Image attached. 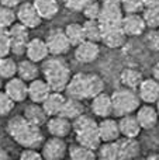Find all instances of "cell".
I'll use <instances>...</instances> for the list:
<instances>
[{
    "instance_id": "8fae6325",
    "label": "cell",
    "mask_w": 159,
    "mask_h": 160,
    "mask_svg": "<svg viewBox=\"0 0 159 160\" xmlns=\"http://www.w3.org/2000/svg\"><path fill=\"white\" fill-rule=\"evenodd\" d=\"M121 28L127 34V37H140L146 31L148 25L142 13H131L124 14L121 20Z\"/></svg>"
},
{
    "instance_id": "6da1fadb",
    "label": "cell",
    "mask_w": 159,
    "mask_h": 160,
    "mask_svg": "<svg viewBox=\"0 0 159 160\" xmlns=\"http://www.w3.org/2000/svg\"><path fill=\"white\" fill-rule=\"evenodd\" d=\"M8 136L21 148H39L44 143L41 127L30 122L24 115H14L6 125Z\"/></svg>"
},
{
    "instance_id": "d4e9b609",
    "label": "cell",
    "mask_w": 159,
    "mask_h": 160,
    "mask_svg": "<svg viewBox=\"0 0 159 160\" xmlns=\"http://www.w3.org/2000/svg\"><path fill=\"white\" fill-rule=\"evenodd\" d=\"M38 75H39V68L37 62L31 61L28 58L18 62V65H17V76L18 78H21L27 83H30L34 79L38 78Z\"/></svg>"
},
{
    "instance_id": "8d00e7d4",
    "label": "cell",
    "mask_w": 159,
    "mask_h": 160,
    "mask_svg": "<svg viewBox=\"0 0 159 160\" xmlns=\"http://www.w3.org/2000/svg\"><path fill=\"white\" fill-rule=\"evenodd\" d=\"M82 14L85 16L86 20H99L101 14V2L100 0H95V2L89 3L82 10Z\"/></svg>"
},
{
    "instance_id": "4fadbf2b",
    "label": "cell",
    "mask_w": 159,
    "mask_h": 160,
    "mask_svg": "<svg viewBox=\"0 0 159 160\" xmlns=\"http://www.w3.org/2000/svg\"><path fill=\"white\" fill-rule=\"evenodd\" d=\"M135 115H137V119L140 122L141 128L145 131L154 129L159 122V114L158 110L154 104H146L144 102L142 105L138 107V110L135 111Z\"/></svg>"
},
{
    "instance_id": "7bdbcfd3",
    "label": "cell",
    "mask_w": 159,
    "mask_h": 160,
    "mask_svg": "<svg viewBox=\"0 0 159 160\" xmlns=\"http://www.w3.org/2000/svg\"><path fill=\"white\" fill-rule=\"evenodd\" d=\"M7 159H10L8 152L6 149H3V148H0V160H7Z\"/></svg>"
},
{
    "instance_id": "ba28073f",
    "label": "cell",
    "mask_w": 159,
    "mask_h": 160,
    "mask_svg": "<svg viewBox=\"0 0 159 160\" xmlns=\"http://www.w3.org/2000/svg\"><path fill=\"white\" fill-rule=\"evenodd\" d=\"M68 145L64 138L51 136L41 145V153L45 160H62L68 156Z\"/></svg>"
},
{
    "instance_id": "ac0fdd59",
    "label": "cell",
    "mask_w": 159,
    "mask_h": 160,
    "mask_svg": "<svg viewBox=\"0 0 159 160\" xmlns=\"http://www.w3.org/2000/svg\"><path fill=\"white\" fill-rule=\"evenodd\" d=\"M49 49H48L47 41L42 38H31L28 41L27 49H25V56L37 63H42L45 59L49 56Z\"/></svg>"
},
{
    "instance_id": "74e56055",
    "label": "cell",
    "mask_w": 159,
    "mask_h": 160,
    "mask_svg": "<svg viewBox=\"0 0 159 160\" xmlns=\"http://www.w3.org/2000/svg\"><path fill=\"white\" fill-rule=\"evenodd\" d=\"M8 53H11L8 28L0 27V59L4 58V56H8Z\"/></svg>"
},
{
    "instance_id": "e0dca14e",
    "label": "cell",
    "mask_w": 159,
    "mask_h": 160,
    "mask_svg": "<svg viewBox=\"0 0 159 160\" xmlns=\"http://www.w3.org/2000/svg\"><path fill=\"white\" fill-rule=\"evenodd\" d=\"M127 34L123 31L121 25L117 27H106L103 28V37H101V44L110 49H118L124 47L127 42Z\"/></svg>"
},
{
    "instance_id": "52a82bcc",
    "label": "cell",
    "mask_w": 159,
    "mask_h": 160,
    "mask_svg": "<svg viewBox=\"0 0 159 160\" xmlns=\"http://www.w3.org/2000/svg\"><path fill=\"white\" fill-rule=\"evenodd\" d=\"M49 53L54 56H64L72 48L64 28H52L45 37Z\"/></svg>"
},
{
    "instance_id": "7c38bea8",
    "label": "cell",
    "mask_w": 159,
    "mask_h": 160,
    "mask_svg": "<svg viewBox=\"0 0 159 160\" xmlns=\"http://www.w3.org/2000/svg\"><path fill=\"white\" fill-rule=\"evenodd\" d=\"M73 56L79 63H93L100 56V45L99 42L85 39L82 44L75 47Z\"/></svg>"
},
{
    "instance_id": "484cf974",
    "label": "cell",
    "mask_w": 159,
    "mask_h": 160,
    "mask_svg": "<svg viewBox=\"0 0 159 160\" xmlns=\"http://www.w3.org/2000/svg\"><path fill=\"white\" fill-rule=\"evenodd\" d=\"M142 80H144L142 72L138 69H134V68H126V69H123L120 73V83L124 87L137 90Z\"/></svg>"
},
{
    "instance_id": "44dd1931",
    "label": "cell",
    "mask_w": 159,
    "mask_h": 160,
    "mask_svg": "<svg viewBox=\"0 0 159 160\" xmlns=\"http://www.w3.org/2000/svg\"><path fill=\"white\" fill-rule=\"evenodd\" d=\"M99 133H100L101 142L117 141V139L121 136L120 125H118V119L111 118V117L101 118L100 122H99Z\"/></svg>"
},
{
    "instance_id": "4dcf8cb0",
    "label": "cell",
    "mask_w": 159,
    "mask_h": 160,
    "mask_svg": "<svg viewBox=\"0 0 159 160\" xmlns=\"http://www.w3.org/2000/svg\"><path fill=\"white\" fill-rule=\"evenodd\" d=\"M83 30L85 37L89 41L101 42V37H103V27H101L99 20H85L83 22Z\"/></svg>"
},
{
    "instance_id": "2e32d148",
    "label": "cell",
    "mask_w": 159,
    "mask_h": 160,
    "mask_svg": "<svg viewBox=\"0 0 159 160\" xmlns=\"http://www.w3.org/2000/svg\"><path fill=\"white\" fill-rule=\"evenodd\" d=\"M90 108L95 117L97 118H106V117L113 115V100L111 94H107L104 91L99 93L97 96H95L90 102Z\"/></svg>"
},
{
    "instance_id": "cb8c5ba5",
    "label": "cell",
    "mask_w": 159,
    "mask_h": 160,
    "mask_svg": "<svg viewBox=\"0 0 159 160\" xmlns=\"http://www.w3.org/2000/svg\"><path fill=\"white\" fill-rule=\"evenodd\" d=\"M65 98H66V94H64V91H51V94L42 102V107L47 111L48 117L59 115L62 105L65 102Z\"/></svg>"
},
{
    "instance_id": "4316f807",
    "label": "cell",
    "mask_w": 159,
    "mask_h": 160,
    "mask_svg": "<svg viewBox=\"0 0 159 160\" xmlns=\"http://www.w3.org/2000/svg\"><path fill=\"white\" fill-rule=\"evenodd\" d=\"M37 11L42 20H52L59 13V3L58 0H33Z\"/></svg>"
},
{
    "instance_id": "b9f144b4",
    "label": "cell",
    "mask_w": 159,
    "mask_h": 160,
    "mask_svg": "<svg viewBox=\"0 0 159 160\" xmlns=\"http://www.w3.org/2000/svg\"><path fill=\"white\" fill-rule=\"evenodd\" d=\"M152 78L156 79L159 82V62H156V63L154 65V68H152Z\"/></svg>"
},
{
    "instance_id": "e575fe53",
    "label": "cell",
    "mask_w": 159,
    "mask_h": 160,
    "mask_svg": "<svg viewBox=\"0 0 159 160\" xmlns=\"http://www.w3.org/2000/svg\"><path fill=\"white\" fill-rule=\"evenodd\" d=\"M120 3H121V8H123L124 14L142 13L145 10L144 0H120Z\"/></svg>"
},
{
    "instance_id": "f6af8a7d",
    "label": "cell",
    "mask_w": 159,
    "mask_h": 160,
    "mask_svg": "<svg viewBox=\"0 0 159 160\" xmlns=\"http://www.w3.org/2000/svg\"><path fill=\"white\" fill-rule=\"evenodd\" d=\"M146 159H148V160H149V159H158V160H159V155H158V153H152V155H149Z\"/></svg>"
},
{
    "instance_id": "83f0119b",
    "label": "cell",
    "mask_w": 159,
    "mask_h": 160,
    "mask_svg": "<svg viewBox=\"0 0 159 160\" xmlns=\"http://www.w3.org/2000/svg\"><path fill=\"white\" fill-rule=\"evenodd\" d=\"M80 114H83V104H82V100H78V98H73V97L66 96L59 115H62V117H65V118L73 121V119H75L76 117H79Z\"/></svg>"
},
{
    "instance_id": "ab89813d",
    "label": "cell",
    "mask_w": 159,
    "mask_h": 160,
    "mask_svg": "<svg viewBox=\"0 0 159 160\" xmlns=\"http://www.w3.org/2000/svg\"><path fill=\"white\" fill-rule=\"evenodd\" d=\"M20 159L21 160H41L42 153L38 150V148H23L21 153H20Z\"/></svg>"
},
{
    "instance_id": "9a60e30c",
    "label": "cell",
    "mask_w": 159,
    "mask_h": 160,
    "mask_svg": "<svg viewBox=\"0 0 159 160\" xmlns=\"http://www.w3.org/2000/svg\"><path fill=\"white\" fill-rule=\"evenodd\" d=\"M47 129L51 136H58V138H66L73 132L72 121L62 115H52L47 121Z\"/></svg>"
},
{
    "instance_id": "3957f363",
    "label": "cell",
    "mask_w": 159,
    "mask_h": 160,
    "mask_svg": "<svg viewBox=\"0 0 159 160\" xmlns=\"http://www.w3.org/2000/svg\"><path fill=\"white\" fill-rule=\"evenodd\" d=\"M42 78L48 82L52 91H65L70 78V69L61 56L49 55L41 66Z\"/></svg>"
},
{
    "instance_id": "7dc6e473",
    "label": "cell",
    "mask_w": 159,
    "mask_h": 160,
    "mask_svg": "<svg viewBox=\"0 0 159 160\" xmlns=\"http://www.w3.org/2000/svg\"><path fill=\"white\" fill-rule=\"evenodd\" d=\"M2 88H3V79L0 78V90H2Z\"/></svg>"
},
{
    "instance_id": "ee69618b",
    "label": "cell",
    "mask_w": 159,
    "mask_h": 160,
    "mask_svg": "<svg viewBox=\"0 0 159 160\" xmlns=\"http://www.w3.org/2000/svg\"><path fill=\"white\" fill-rule=\"evenodd\" d=\"M145 3V7H152V6L159 4V0H144Z\"/></svg>"
},
{
    "instance_id": "5b68a950",
    "label": "cell",
    "mask_w": 159,
    "mask_h": 160,
    "mask_svg": "<svg viewBox=\"0 0 159 160\" xmlns=\"http://www.w3.org/2000/svg\"><path fill=\"white\" fill-rule=\"evenodd\" d=\"M113 100V114L117 118L128 114H135L138 107L141 105L140 94L134 88L128 87H120L111 93Z\"/></svg>"
},
{
    "instance_id": "603a6c76",
    "label": "cell",
    "mask_w": 159,
    "mask_h": 160,
    "mask_svg": "<svg viewBox=\"0 0 159 160\" xmlns=\"http://www.w3.org/2000/svg\"><path fill=\"white\" fill-rule=\"evenodd\" d=\"M23 115H24L30 122L38 125V127L47 124L48 118H49L47 111H45L44 107H42V104H39V102H33V101H31L30 104L25 105L24 111H23Z\"/></svg>"
},
{
    "instance_id": "9c48e42d",
    "label": "cell",
    "mask_w": 159,
    "mask_h": 160,
    "mask_svg": "<svg viewBox=\"0 0 159 160\" xmlns=\"http://www.w3.org/2000/svg\"><path fill=\"white\" fill-rule=\"evenodd\" d=\"M17 21L21 22L23 25H25L27 28L33 30L42 24V17L39 16V13L37 11L35 6L33 4V2H25L17 7Z\"/></svg>"
},
{
    "instance_id": "5bb4252c",
    "label": "cell",
    "mask_w": 159,
    "mask_h": 160,
    "mask_svg": "<svg viewBox=\"0 0 159 160\" xmlns=\"http://www.w3.org/2000/svg\"><path fill=\"white\" fill-rule=\"evenodd\" d=\"M3 90L16 102H24L28 98V83L18 76H14V78L6 80Z\"/></svg>"
},
{
    "instance_id": "c3c4849f",
    "label": "cell",
    "mask_w": 159,
    "mask_h": 160,
    "mask_svg": "<svg viewBox=\"0 0 159 160\" xmlns=\"http://www.w3.org/2000/svg\"><path fill=\"white\" fill-rule=\"evenodd\" d=\"M156 31H158V34H159V27H158V28H156Z\"/></svg>"
},
{
    "instance_id": "ffe728a7",
    "label": "cell",
    "mask_w": 159,
    "mask_h": 160,
    "mask_svg": "<svg viewBox=\"0 0 159 160\" xmlns=\"http://www.w3.org/2000/svg\"><path fill=\"white\" fill-rule=\"evenodd\" d=\"M51 91H52V88L44 78H37L33 82L28 83V100L33 102L42 104L45 101V98L51 94Z\"/></svg>"
},
{
    "instance_id": "8992f818",
    "label": "cell",
    "mask_w": 159,
    "mask_h": 160,
    "mask_svg": "<svg viewBox=\"0 0 159 160\" xmlns=\"http://www.w3.org/2000/svg\"><path fill=\"white\" fill-rule=\"evenodd\" d=\"M8 37H10V45H11V53L16 56L25 55L28 41H30V28L23 25L21 22H14L8 28Z\"/></svg>"
},
{
    "instance_id": "1f68e13d",
    "label": "cell",
    "mask_w": 159,
    "mask_h": 160,
    "mask_svg": "<svg viewBox=\"0 0 159 160\" xmlns=\"http://www.w3.org/2000/svg\"><path fill=\"white\" fill-rule=\"evenodd\" d=\"M17 65L18 62H16L10 56L2 58L0 59V78L3 80H8L17 76Z\"/></svg>"
},
{
    "instance_id": "7402d4cb",
    "label": "cell",
    "mask_w": 159,
    "mask_h": 160,
    "mask_svg": "<svg viewBox=\"0 0 159 160\" xmlns=\"http://www.w3.org/2000/svg\"><path fill=\"white\" fill-rule=\"evenodd\" d=\"M118 125H120L121 136H126V138H138L141 131H142L135 114L120 117L118 118Z\"/></svg>"
},
{
    "instance_id": "60d3db41",
    "label": "cell",
    "mask_w": 159,
    "mask_h": 160,
    "mask_svg": "<svg viewBox=\"0 0 159 160\" xmlns=\"http://www.w3.org/2000/svg\"><path fill=\"white\" fill-rule=\"evenodd\" d=\"M0 4L7 6V7H11V8H17L21 4V0H0Z\"/></svg>"
},
{
    "instance_id": "f1b7e54d",
    "label": "cell",
    "mask_w": 159,
    "mask_h": 160,
    "mask_svg": "<svg viewBox=\"0 0 159 160\" xmlns=\"http://www.w3.org/2000/svg\"><path fill=\"white\" fill-rule=\"evenodd\" d=\"M68 156L72 160H95V159H97L96 150L90 149V148L85 146V145L78 143V142L68 149Z\"/></svg>"
},
{
    "instance_id": "d6986e66",
    "label": "cell",
    "mask_w": 159,
    "mask_h": 160,
    "mask_svg": "<svg viewBox=\"0 0 159 160\" xmlns=\"http://www.w3.org/2000/svg\"><path fill=\"white\" fill-rule=\"evenodd\" d=\"M140 98L146 104H155L159 100V82L154 78H148L141 82L140 87L137 88Z\"/></svg>"
},
{
    "instance_id": "30bf717a",
    "label": "cell",
    "mask_w": 159,
    "mask_h": 160,
    "mask_svg": "<svg viewBox=\"0 0 159 160\" xmlns=\"http://www.w3.org/2000/svg\"><path fill=\"white\" fill-rule=\"evenodd\" d=\"M113 142H114L117 160L135 159L141 153V146H140V142L137 141V138L120 136L117 141H113Z\"/></svg>"
},
{
    "instance_id": "f35d334b",
    "label": "cell",
    "mask_w": 159,
    "mask_h": 160,
    "mask_svg": "<svg viewBox=\"0 0 159 160\" xmlns=\"http://www.w3.org/2000/svg\"><path fill=\"white\" fill-rule=\"evenodd\" d=\"M92 2H95V0H62L64 6L68 10L76 11V13H82V10Z\"/></svg>"
},
{
    "instance_id": "7a4b0ae2",
    "label": "cell",
    "mask_w": 159,
    "mask_h": 160,
    "mask_svg": "<svg viewBox=\"0 0 159 160\" xmlns=\"http://www.w3.org/2000/svg\"><path fill=\"white\" fill-rule=\"evenodd\" d=\"M104 91V80L100 75L92 72H78L72 75L64 93L68 97L78 100H92L99 93Z\"/></svg>"
},
{
    "instance_id": "277c9868",
    "label": "cell",
    "mask_w": 159,
    "mask_h": 160,
    "mask_svg": "<svg viewBox=\"0 0 159 160\" xmlns=\"http://www.w3.org/2000/svg\"><path fill=\"white\" fill-rule=\"evenodd\" d=\"M72 128L78 143L85 145L93 150H97L103 143L99 133V122H96L92 115L80 114L72 121Z\"/></svg>"
},
{
    "instance_id": "d6a6232c",
    "label": "cell",
    "mask_w": 159,
    "mask_h": 160,
    "mask_svg": "<svg viewBox=\"0 0 159 160\" xmlns=\"http://www.w3.org/2000/svg\"><path fill=\"white\" fill-rule=\"evenodd\" d=\"M14 22H17V13L14 8L0 4V27L10 28Z\"/></svg>"
},
{
    "instance_id": "bcb514c9",
    "label": "cell",
    "mask_w": 159,
    "mask_h": 160,
    "mask_svg": "<svg viewBox=\"0 0 159 160\" xmlns=\"http://www.w3.org/2000/svg\"><path fill=\"white\" fill-rule=\"evenodd\" d=\"M155 107H156V110H158V114H159V100L156 102H155Z\"/></svg>"
},
{
    "instance_id": "d590c367",
    "label": "cell",
    "mask_w": 159,
    "mask_h": 160,
    "mask_svg": "<svg viewBox=\"0 0 159 160\" xmlns=\"http://www.w3.org/2000/svg\"><path fill=\"white\" fill-rule=\"evenodd\" d=\"M16 104L17 102L4 90H0V117H7L14 110Z\"/></svg>"
},
{
    "instance_id": "f546056e",
    "label": "cell",
    "mask_w": 159,
    "mask_h": 160,
    "mask_svg": "<svg viewBox=\"0 0 159 160\" xmlns=\"http://www.w3.org/2000/svg\"><path fill=\"white\" fill-rule=\"evenodd\" d=\"M64 30H65V32H66L68 39H69L70 45H72L73 48L78 47L79 44H82V42L86 39L83 24H79V22H69V24H66V27H65Z\"/></svg>"
},
{
    "instance_id": "836d02e7",
    "label": "cell",
    "mask_w": 159,
    "mask_h": 160,
    "mask_svg": "<svg viewBox=\"0 0 159 160\" xmlns=\"http://www.w3.org/2000/svg\"><path fill=\"white\" fill-rule=\"evenodd\" d=\"M142 16L146 21L148 28H158L159 27V4L152 7H145L142 11Z\"/></svg>"
}]
</instances>
